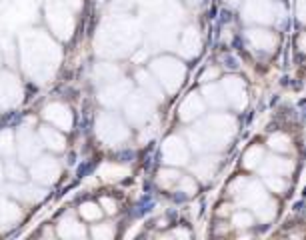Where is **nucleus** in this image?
Instances as JSON below:
<instances>
[{"label":"nucleus","mask_w":306,"mask_h":240,"mask_svg":"<svg viewBox=\"0 0 306 240\" xmlns=\"http://www.w3.org/2000/svg\"><path fill=\"white\" fill-rule=\"evenodd\" d=\"M248 42L262 52H270L276 46V36L268 30H248Z\"/></svg>","instance_id":"2"},{"label":"nucleus","mask_w":306,"mask_h":240,"mask_svg":"<svg viewBox=\"0 0 306 240\" xmlns=\"http://www.w3.org/2000/svg\"><path fill=\"white\" fill-rule=\"evenodd\" d=\"M230 2H240V0H230Z\"/></svg>","instance_id":"9"},{"label":"nucleus","mask_w":306,"mask_h":240,"mask_svg":"<svg viewBox=\"0 0 306 240\" xmlns=\"http://www.w3.org/2000/svg\"><path fill=\"white\" fill-rule=\"evenodd\" d=\"M244 18L258 24H268L274 20V4L270 0H250L244 8Z\"/></svg>","instance_id":"1"},{"label":"nucleus","mask_w":306,"mask_h":240,"mask_svg":"<svg viewBox=\"0 0 306 240\" xmlns=\"http://www.w3.org/2000/svg\"><path fill=\"white\" fill-rule=\"evenodd\" d=\"M300 46H302V50L306 52V34H304V36L300 38Z\"/></svg>","instance_id":"8"},{"label":"nucleus","mask_w":306,"mask_h":240,"mask_svg":"<svg viewBox=\"0 0 306 240\" xmlns=\"http://www.w3.org/2000/svg\"><path fill=\"white\" fill-rule=\"evenodd\" d=\"M264 160V150L262 148H252L250 152H246V166H250V168H254L256 164H260Z\"/></svg>","instance_id":"5"},{"label":"nucleus","mask_w":306,"mask_h":240,"mask_svg":"<svg viewBox=\"0 0 306 240\" xmlns=\"http://www.w3.org/2000/svg\"><path fill=\"white\" fill-rule=\"evenodd\" d=\"M266 186L272 192H282L286 190V182L282 180V176H266Z\"/></svg>","instance_id":"6"},{"label":"nucleus","mask_w":306,"mask_h":240,"mask_svg":"<svg viewBox=\"0 0 306 240\" xmlns=\"http://www.w3.org/2000/svg\"><path fill=\"white\" fill-rule=\"evenodd\" d=\"M234 222H236V226H250L252 224V216L246 214V212H240V214L234 216Z\"/></svg>","instance_id":"7"},{"label":"nucleus","mask_w":306,"mask_h":240,"mask_svg":"<svg viewBox=\"0 0 306 240\" xmlns=\"http://www.w3.org/2000/svg\"><path fill=\"white\" fill-rule=\"evenodd\" d=\"M290 170H292V164L284 158H264V164H262L264 176H282V174H288Z\"/></svg>","instance_id":"3"},{"label":"nucleus","mask_w":306,"mask_h":240,"mask_svg":"<svg viewBox=\"0 0 306 240\" xmlns=\"http://www.w3.org/2000/svg\"><path fill=\"white\" fill-rule=\"evenodd\" d=\"M268 144H270L274 150H280V152H288V150H290V140H288L284 134H274V136H270Z\"/></svg>","instance_id":"4"}]
</instances>
